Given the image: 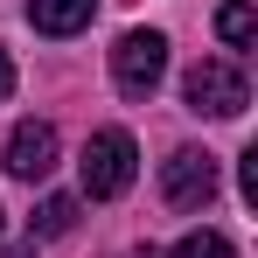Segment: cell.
<instances>
[{"instance_id":"6da1fadb","label":"cell","mask_w":258,"mask_h":258,"mask_svg":"<svg viewBox=\"0 0 258 258\" xmlns=\"http://www.w3.org/2000/svg\"><path fill=\"white\" fill-rule=\"evenodd\" d=\"M77 174H84V196L91 203H112V196H126L133 174H140V147H133V133L105 126L84 140V161H77Z\"/></svg>"},{"instance_id":"7a4b0ae2","label":"cell","mask_w":258,"mask_h":258,"mask_svg":"<svg viewBox=\"0 0 258 258\" xmlns=\"http://www.w3.org/2000/svg\"><path fill=\"white\" fill-rule=\"evenodd\" d=\"M181 98H188V112H210V119H237L244 105H251V84H244V70L230 63V56H203L188 77H181Z\"/></svg>"},{"instance_id":"3957f363","label":"cell","mask_w":258,"mask_h":258,"mask_svg":"<svg viewBox=\"0 0 258 258\" xmlns=\"http://www.w3.org/2000/svg\"><path fill=\"white\" fill-rule=\"evenodd\" d=\"M112 77L126 98H154V84L168 77V35L161 28H126L112 49Z\"/></svg>"},{"instance_id":"277c9868","label":"cell","mask_w":258,"mask_h":258,"mask_svg":"<svg viewBox=\"0 0 258 258\" xmlns=\"http://www.w3.org/2000/svg\"><path fill=\"white\" fill-rule=\"evenodd\" d=\"M161 196H168L174 210H210V196H216V161L196 154V147L168 154V168H161Z\"/></svg>"},{"instance_id":"5b68a950","label":"cell","mask_w":258,"mask_h":258,"mask_svg":"<svg viewBox=\"0 0 258 258\" xmlns=\"http://www.w3.org/2000/svg\"><path fill=\"white\" fill-rule=\"evenodd\" d=\"M49 168H56V126L49 119H21L7 133V174L14 181H42Z\"/></svg>"},{"instance_id":"8992f818","label":"cell","mask_w":258,"mask_h":258,"mask_svg":"<svg viewBox=\"0 0 258 258\" xmlns=\"http://www.w3.org/2000/svg\"><path fill=\"white\" fill-rule=\"evenodd\" d=\"M91 14H98V0H28V21L42 35H77L91 28Z\"/></svg>"},{"instance_id":"52a82bcc","label":"cell","mask_w":258,"mask_h":258,"mask_svg":"<svg viewBox=\"0 0 258 258\" xmlns=\"http://www.w3.org/2000/svg\"><path fill=\"white\" fill-rule=\"evenodd\" d=\"M216 35H223L230 49H251V42H258V14L244 7V0H230V7H216Z\"/></svg>"},{"instance_id":"ba28073f","label":"cell","mask_w":258,"mask_h":258,"mask_svg":"<svg viewBox=\"0 0 258 258\" xmlns=\"http://www.w3.org/2000/svg\"><path fill=\"white\" fill-rule=\"evenodd\" d=\"M70 223H77V196H49L35 210V237H63Z\"/></svg>"},{"instance_id":"9c48e42d","label":"cell","mask_w":258,"mask_h":258,"mask_svg":"<svg viewBox=\"0 0 258 258\" xmlns=\"http://www.w3.org/2000/svg\"><path fill=\"white\" fill-rule=\"evenodd\" d=\"M168 258H237V251H230V237H223V230H188Z\"/></svg>"},{"instance_id":"30bf717a","label":"cell","mask_w":258,"mask_h":258,"mask_svg":"<svg viewBox=\"0 0 258 258\" xmlns=\"http://www.w3.org/2000/svg\"><path fill=\"white\" fill-rule=\"evenodd\" d=\"M237 188H244V203L258 210V147H244V161H237Z\"/></svg>"},{"instance_id":"8fae6325","label":"cell","mask_w":258,"mask_h":258,"mask_svg":"<svg viewBox=\"0 0 258 258\" xmlns=\"http://www.w3.org/2000/svg\"><path fill=\"white\" fill-rule=\"evenodd\" d=\"M14 91V63H7V49H0V98Z\"/></svg>"}]
</instances>
